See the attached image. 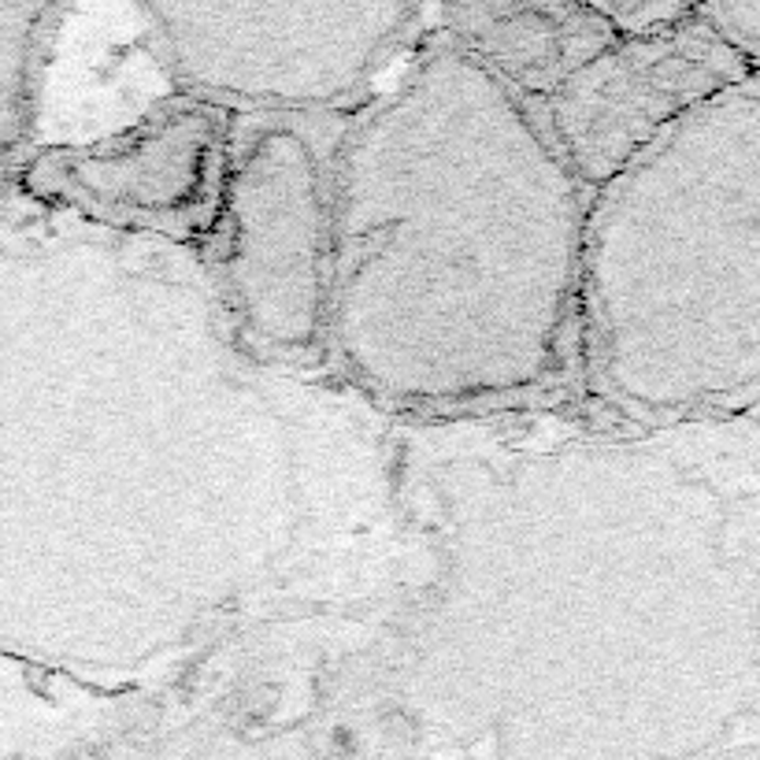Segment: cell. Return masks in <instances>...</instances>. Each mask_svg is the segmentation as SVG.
<instances>
[{"label":"cell","mask_w":760,"mask_h":760,"mask_svg":"<svg viewBox=\"0 0 760 760\" xmlns=\"http://www.w3.org/2000/svg\"><path fill=\"white\" fill-rule=\"evenodd\" d=\"M587 219L542 112L431 34L342 138L324 356L416 412L538 394L579 360Z\"/></svg>","instance_id":"1"},{"label":"cell","mask_w":760,"mask_h":760,"mask_svg":"<svg viewBox=\"0 0 760 760\" xmlns=\"http://www.w3.org/2000/svg\"><path fill=\"white\" fill-rule=\"evenodd\" d=\"M579 375L660 419L760 389V78L727 86L590 197Z\"/></svg>","instance_id":"2"},{"label":"cell","mask_w":760,"mask_h":760,"mask_svg":"<svg viewBox=\"0 0 760 760\" xmlns=\"http://www.w3.org/2000/svg\"><path fill=\"white\" fill-rule=\"evenodd\" d=\"M353 112L234 115L212 260L234 324L260 353H327L338 152Z\"/></svg>","instance_id":"3"},{"label":"cell","mask_w":760,"mask_h":760,"mask_svg":"<svg viewBox=\"0 0 760 760\" xmlns=\"http://www.w3.org/2000/svg\"><path fill=\"white\" fill-rule=\"evenodd\" d=\"M174 93L234 115L356 112L423 19L416 4H145Z\"/></svg>","instance_id":"4"},{"label":"cell","mask_w":760,"mask_h":760,"mask_svg":"<svg viewBox=\"0 0 760 760\" xmlns=\"http://www.w3.org/2000/svg\"><path fill=\"white\" fill-rule=\"evenodd\" d=\"M234 112L174 93L97 141L45 145L15 168L26 197L101 227L212 249Z\"/></svg>","instance_id":"5"},{"label":"cell","mask_w":760,"mask_h":760,"mask_svg":"<svg viewBox=\"0 0 760 760\" xmlns=\"http://www.w3.org/2000/svg\"><path fill=\"white\" fill-rule=\"evenodd\" d=\"M742 78L749 67L694 4L668 26L616 37L534 109L593 197L683 115Z\"/></svg>","instance_id":"6"},{"label":"cell","mask_w":760,"mask_h":760,"mask_svg":"<svg viewBox=\"0 0 760 760\" xmlns=\"http://www.w3.org/2000/svg\"><path fill=\"white\" fill-rule=\"evenodd\" d=\"M431 15V34L531 104L549 101L620 37L598 4L571 0H472L442 4Z\"/></svg>","instance_id":"7"},{"label":"cell","mask_w":760,"mask_h":760,"mask_svg":"<svg viewBox=\"0 0 760 760\" xmlns=\"http://www.w3.org/2000/svg\"><path fill=\"white\" fill-rule=\"evenodd\" d=\"M60 15L53 4H0V174H15L31 156L26 141Z\"/></svg>","instance_id":"8"},{"label":"cell","mask_w":760,"mask_h":760,"mask_svg":"<svg viewBox=\"0 0 760 760\" xmlns=\"http://www.w3.org/2000/svg\"><path fill=\"white\" fill-rule=\"evenodd\" d=\"M705 23L735 48L749 75L760 78V4H697Z\"/></svg>","instance_id":"9"}]
</instances>
